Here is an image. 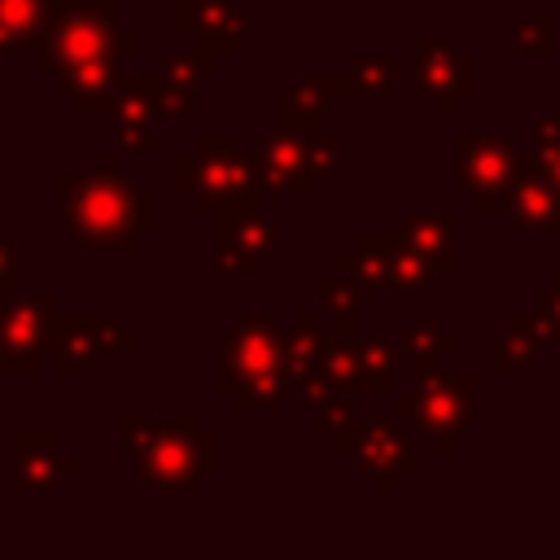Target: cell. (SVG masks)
<instances>
[{
	"mask_svg": "<svg viewBox=\"0 0 560 560\" xmlns=\"http://www.w3.org/2000/svg\"><path fill=\"white\" fill-rule=\"evenodd\" d=\"M114 0H61L48 31L39 35V70L52 74L57 83L66 74L92 70V66H114L136 48V35L118 31Z\"/></svg>",
	"mask_w": 560,
	"mask_h": 560,
	"instance_id": "3957f363",
	"label": "cell"
},
{
	"mask_svg": "<svg viewBox=\"0 0 560 560\" xmlns=\"http://www.w3.org/2000/svg\"><path fill=\"white\" fill-rule=\"evenodd\" d=\"M118 438L136 455V472L144 490H188L206 472H214V438L201 433L192 416L149 420L122 411Z\"/></svg>",
	"mask_w": 560,
	"mask_h": 560,
	"instance_id": "7a4b0ae2",
	"label": "cell"
},
{
	"mask_svg": "<svg viewBox=\"0 0 560 560\" xmlns=\"http://www.w3.org/2000/svg\"><path fill=\"white\" fill-rule=\"evenodd\" d=\"M105 350H136V337H122V328H114V324H105Z\"/></svg>",
	"mask_w": 560,
	"mask_h": 560,
	"instance_id": "e0dca14e",
	"label": "cell"
},
{
	"mask_svg": "<svg viewBox=\"0 0 560 560\" xmlns=\"http://www.w3.org/2000/svg\"><path fill=\"white\" fill-rule=\"evenodd\" d=\"M18 459H22V490H52L74 472V455L57 442V433H22Z\"/></svg>",
	"mask_w": 560,
	"mask_h": 560,
	"instance_id": "30bf717a",
	"label": "cell"
},
{
	"mask_svg": "<svg viewBox=\"0 0 560 560\" xmlns=\"http://www.w3.org/2000/svg\"><path fill=\"white\" fill-rule=\"evenodd\" d=\"M57 298H4L0 306V372H35L39 350L52 341Z\"/></svg>",
	"mask_w": 560,
	"mask_h": 560,
	"instance_id": "8992f818",
	"label": "cell"
},
{
	"mask_svg": "<svg viewBox=\"0 0 560 560\" xmlns=\"http://www.w3.org/2000/svg\"><path fill=\"white\" fill-rule=\"evenodd\" d=\"M179 31L197 35V48L206 52H232L249 31V18L232 0H179Z\"/></svg>",
	"mask_w": 560,
	"mask_h": 560,
	"instance_id": "ba28073f",
	"label": "cell"
},
{
	"mask_svg": "<svg viewBox=\"0 0 560 560\" xmlns=\"http://www.w3.org/2000/svg\"><path fill=\"white\" fill-rule=\"evenodd\" d=\"M61 0H0V52L39 44Z\"/></svg>",
	"mask_w": 560,
	"mask_h": 560,
	"instance_id": "8fae6325",
	"label": "cell"
},
{
	"mask_svg": "<svg viewBox=\"0 0 560 560\" xmlns=\"http://www.w3.org/2000/svg\"><path fill=\"white\" fill-rule=\"evenodd\" d=\"M61 214L66 232L88 249L131 254L140 236L158 228V206L127 175L114 171L109 158L96 162L92 175H61Z\"/></svg>",
	"mask_w": 560,
	"mask_h": 560,
	"instance_id": "6da1fadb",
	"label": "cell"
},
{
	"mask_svg": "<svg viewBox=\"0 0 560 560\" xmlns=\"http://www.w3.org/2000/svg\"><path fill=\"white\" fill-rule=\"evenodd\" d=\"M118 140H122V149H140V153H153L158 149L153 122H118Z\"/></svg>",
	"mask_w": 560,
	"mask_h": 560,
	"instance_id": "9a60e30c",
	"label": "cell"
},
{
	"mask_svg": "<svg viewBox=\"0 0 560 560\" xmlns=\"http://www.w3.org/2000/svg\"><path fill=\"white\" fill-rule=\"evenodd\" d=\"M18 289V254H13V241H0V293L13 298Z\"/></svg>",
	"mask_w": 560,
	"mask_h": 560,
	"instance_id": "2e32d148",
	"label": "cell"
},
{
	"mask_svg": "<svg viewBox=\"0 0 560 560\" xmlns=\"http://www.w3.org/2000/svg\"><path fill=\"white\" fill-rule=\"evenodd\" d=\"M280 368H284V359H280L276 324H271L262 311L236 319V328L228 332L223 359H219V389H223V394H236V389H245L249 381L276 376Z\"/></svg>",
	"mask_w": 560,
	"mask_h": 560,
	"instance_id": "5b68a950",
	"label": "cell"
},
{
	"mask_svg": "<svg viewBox=\"0 0 560 560\" xmlns=\"http://www.w3.org/2000/svg\"><path fill=\"white\" fill-rule=\"evenodd\" d=\"M48 346H52V359H57L61 372H79L105 350V319L83 315V311L79 315H57Z\"/></svg>",
	"mask_w": 560,
	"mask_h": 560,
	"instance_id": "9c48e42d",
	"label": "cell"
},
{
	"mask_svg": "<svg viewBox=\"0 0 560 560\" xmlns=\"http://www.w3.org/2000/svg\"><path fill=\"white\" fill-rule=\"evenodd\" d=\"M280 394H284V372L262 376V381H249L245 389L232 394V407H236V411H262V407H271Z\"/></svg>",
	"mask_w": 560,
	"mask_h": 560,
	"instance_id": "5bb4252c",
	"label": "cell"
},
{
	"mask_svg": "<svg viewBox=\"0 0 560 560\" xmlns=\"http://www.w3.org/2000/svg\"><path fill=\"white\" fill-rule=\"evenodd\" d=\"M271 223L254 210H232V214H219V236H214V249H219V267L228 276H241V271H254L258 258L271 249Z\"/></svg>",
	"mask_w": 560,
	"mask_h": 560,
	"instance_id": "52a82bcc",
	"label": "cell"
},
{
	"mask_svg": "<svg viewBox=\"0 0 560 560\" xmlns=\"http://www.w3.org/2000/svg\"><path fill=\"white\" fill-rule=\"evenodd\" d=\"M179 184L201 210L232 214V210H254L249 201L262 179L254 162L236 153V136H201L197 153H184L179 162Z\"/></svg>",
	"mask_w": 560,
	"mask_h": 560,
	"instance_id": "277c9868",
	"label": "cell"
},
{
	"mask_svg": "<svg viewBox=\"0 0 560 560\" xmlns=\"http://www.w3.org/2000/svg\"><path fill=\"white\" fill-rule=\"evenodd\" d=\"M206 74H214V57H210L206 48L158 61V83H162V88H171V92H179V96H192V92H197V83H201Z\"/></svg>",
	"mask_w": 560,
	"mask_h": 560,
	"instance_id": "4fadbf2b",
	"label": "cell"
},
{
	"mask_svg": "<svg viewBox=\"0 0 560 560\" xmlns=\"http://www.w3.org/2000/svg\"><path fill=\"white\" fill-rule=\"evenodd\" d=\"M302 166H311L302 158V149L289 140V136H271V140H258L254 149V171L262 184H280V188H302Z\"/></svg>",
	"mask_w": 560,
	"mask_h": 560,
	"instance_id": "7c38bea8",
	"label": "cell"
}]
</instances>
